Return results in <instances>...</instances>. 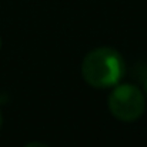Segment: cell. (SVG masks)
<instances>
[{"label":"cell","mask_w":147,"mask_h":147,"mask_svg":"<svg viewBox=\"0 0 147 147\" xmlns=\"http://www.w3.org/2000/svg\"><path fill=\"white\" fill-rule=\"evenodd\" d=\"M124 74V60L111 47H97L86 54L82 63V76L94 89L114 87Z\"/></svg>","instance_id":"1"},{"label":"cell","mask_w":147,"mask_h":147,"mask_svg":"<svg viewBox=\"0 0 147 147\" xmlns=\"http://www.w3.org/2000/svg\"><path fill=\"white\" fill-rule=\"evenodd\" d=\"M109 110L120 121H136L146 110L144 93L134 84H116L109 94Z\"/></svg>","instance_id":"2"},{"label":"cell","mask_w":147,"mask_h":147,"mask_svg":"<svg viewBox=\"0 0 147 147\" xmlns=\"http://www.w3.org/2000/svg\"><path fill=\"white\" fill-rule=\"evenodd\" d=\"M24 147H49V146L42 143V142H32V143H27Z\"/></svg>","instance_id":"3"},{"label":"cell","mask_w":147,"mask_h":147,"mask_svg":"<svg viewBox=\"0 0 147 147\" xmlns=\"http://www.w3.org/2000/svg\"><path fill=\"white\" fill-rule=\"evenodd\" d=\"M143 89H144V93H146V96H147V77L144 79V82H143Z\"/></svg>","instance_id":"4"},{"label":"cell","mask_w":147,"mask_h":147,"mask_svg":"<svg viewBox=\"0 0 147 147\" xmlns=\"http://www.w3.org/2000/svg\"><path fill=\"white\" fill-rule=\"evenodd\" d=\"M1 124H3V117H1V113H0V129H1Z\"/></svg>","instance_id":"5"},{"label":"cell","mask_w":147,"mask_h":147,"mask_svg":"<svg viewBox=\"0 0 147 147\" xmlns=\"http://www.w3.org/2000/svg\"><path fill=\"white\" fill-rule=\"evenodd\" d=\"M0 47H1V39H0Z\"/></svg>","instance_id":"6"}]
</instances>
